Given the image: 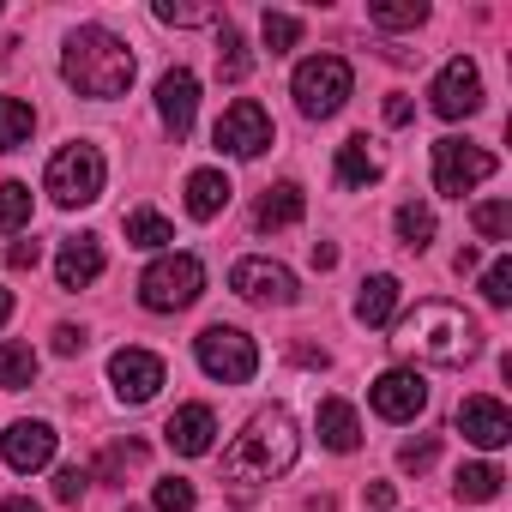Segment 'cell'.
<instances>
[{"label":"cell","mask_w":512,"mask_h":512,"mask_svg":"<svg viewBox=\"0 0 512 512\" xmlns=\"http://www.w3.org/2000/svg\"><path fill=\"white\" fill-rule=\"evenodd\" d=\"M296 452H302V434H296V416H290L284 404L253 410L247 428L223 446V482H235V488H260V482L284 476V470L296 464Z\"/></svg>","instance_id":"1"},{"label":"cell","mask_w":512,"mask_h":512,"mask_svg":"<svg viewBox=\"0 0 512 512\" xmlns=\"http://www.w3.org/2000/svg\"><path fill=\"white\" fill-rule=\"evenodd\" d=\"M392 350L410 362H434V368H464L482 350V326L452 308V302H416L398 326H392Z\"/></svg>","instance_id":"2"},{"label":"cell","mask_w":512,"mask_h":512,"mask_svg":"<svg viewBox=\"0 0 512 512\" xmlns=\"http://www.w3.org/2000/svg\"><path fill=\"white\" fill-rule=\"evenodd\" d=\"M133 73H139L133 49H127L115 31H103V25L73 31L67 49H61V79H67L79 97H97V103L127 97V91H133Z\"/></svg>","instance_id":"3"},{"label":"cell","mask_w":512,"mask_h":512,"mask_svg":"<svg viewBox=\"0 0 512 512\" xmlns=\"http://www.w3.org/2000/svg\"><path fill=\"white\" fill-rule=\"evenodd\" d=\"M103 181H109V163H103V151H97L91 139L61 145V151L49 157V169H43V193H49L55 205H67V211L103 199Z\"/></svg>","instance_id":"4"},{"label":"cell","mask_w":512,"mask_h":512,"mask_svg":"<svg viewBox=\"0 0 512 512\" xmlns=\"http://www.w3.org/2000/svg\"><path fill=\"white\" fill-rule=\"evenodd\" d=\"M350 91H356V73H350L344 55H308L296 67V79H290V97H296V109L308 121H332L350 103Z\"/></svg>","instance_id":"5"},{"label":"cell","mask_w":512,"mask_h":512,"mask_svg":"<svg viewBox=\"0 0 512 512\" xmlns=\"http://www.w3.org/2000/svg\"><path fill=\"white\" fill-rule=\"evenodd\" d=\"M199 290H205V266L193 253H163V260H151L145 278H139V302L151 314H181V308L199 302Z\"/></svg>","instance_id":"6"},{"label":"cell","mask_w":512,"mask_h":512,"mask_svg":"<svg viewBox=\"0 0 512 512\" xmlns=\"http://www.w3.org/2000/svg\"><path fill=\"white\" fill-rule=\"evenodd\" d=\"M193 356H199V368H205L211 380H223V386H247L253 374H260V350H253V338H247L241 326H205V332L193 338Z\"/></svg>","instance_id":"7"},{"label":"cell","mask_w":512,"mask_h":512,"mask_svg":"<svg viewBox=\"0 0 512 512\" xmlns=\"http://www.w3.org/2000/svg\"><path fill=\"white\" fill-rule=\"evenodd\" d=\"M494 169H500L494 151H482V145H470V139H434V193L464 199V193L482 187Z\"/></svg>","instance_id":"8"},{"label":"cell","mask_w":512,"mask_h":512,"mask_svg":"<svg viewBox=\"0 0 512 512\" xmlns=\"http://www.w3.org/2000/svg\"><path fill=\"white\" fill-rule=\"evenodd\" d=\"M272 139H278V127H272V115L253 97H235L217 115V127H211V145L229 151V157H260V151H272Z\"/></svg>","instance_id":"9"},{"label":"cell","mask_w":512,"mask_h":512,"mask_svg":"<svg viewBox=\"0 0 512 512\" xmlns=\"http://www.w3.org/2000/svg\"><path fill=\"white\" fill-rule=\"evenodd\" d=\"M428 109H434L440 121H464V115L482 109V73H476L470 55H452V61L434 73V85H428Z\"/></svg>","instance_id":"10"},{"label":"cell","mask_w":512,"mask_h":512,"mask_svg":"<svg viewBox=\"0 0 512 512\" xmlns=\"http://www.w3.org/2000/svg\"><path fill=\"white\" fill-rule=\"evenodd\" d=\"M229 290L241 302H260V308H290L296 302V272L278 260H235L229 266Z\"/></svg>","instance_id":"11"},{"label":"cell","mask_w":512,"mask_h":512,"mask_svg":"<svg viewBox=\"0 0 512 512\" xmlns=\"http://www.w3.org/2000/svg\"><path fill=\"white\" fill-rule=\"evenodd\" d=\"M163 380H169L163 356H151V350H139V344H127V350L109 356V386H115L121 404H151V398L163 392Z\"/></svg>","instance_id":"12"},{"label":"cell","mask_w":512,"mask_h":512,"mask_svg":"<svg viewBox=\"0 0 512 512\" xmlns=\"http://www.w3.org/2000/svg\"><path fill=\"white\" fill-rule=\"evenodd\" d=\"M368 404H374V416H386V422H416V416L428 410V380H422L416 368H386V374L368 386Z\"/></svg>","instance_id":"13"},{"label":"cell","mask_w":512,"mask_h":512,"mask_svg":"<svg viewBox=\"0 0 512 512\" xmlns=\"http://www.w3.org/2000/svg\"><path fill=\"white\" fill-rule=\"evenodd\" d=\"M458 434L470 440V446H482V452H500L506 440H512V416H506V404L500 398H464L458 404Z\"/></svg>","instance_id":"14"},{"label":"cell","mask_w":512,"mask_h":512,"mask_svg":"<svg viewBox=\"0 0 512 512\" xmlns=\"http://www.w3.org/2000/svg\"><path fill=\"white\" fill-rule=\"evenodd\" d=\"M0 458H7V470L31 476L55 458V428L49 422H13L7 434H0Z\"/></svg>","instance_id":"15"},{"label":"cell","mask_w":512,"mask_h":512,"mask_svg":"<svg viewBox=\"0 0 512 512\" xmlns=\"http://www.w3.org/2000/svg\"><path fill=\"white\" fill-rule=\"evenodd\" d=\"M157 115H163V127H169L175 139H187V127H193V115H199V79H193L187 67H169V73L157 79Z\"/></svg>","instance_id":"16"},{"label":"cell","mask_w":512,"mask_h":512,"mask_svg":"<svg viewBox=\"0 0 512 512\" xmlns=\"http://www.w3.org/2000/svg\"><path fill=\"white\" fill-rule=\"evenodd\" d=\"M163 440H169V452H181V458H205L211 440H217V416H211V404H181V410L163 422Z\"/></svg>","instance_id":"17"},{"label":"cell","mask_w":512,"mask_h":512,"mask_svg":"<svg viewBox=\"0 0 512 512\" xmlns=\"http://www.w3.org/2000/svg\"><path fill=\"white\" fill-rule=\"evenodd\" d=\"M55 278H61V290H91L103 278V241L97 235H67L61 253H55Z\"/></svg>","instance_id":"18"},{"label":"cell","mask_w":512,"mask_h":512,"mask_svg":"<svg viewBox=\"0 0 512 512\" xmlns=\"http://www.w3.org/2000/svg\"><path fill=\"white\" fill-rule=\"evenodd\" d=\"M314 428H320V446H326V452H356V446H362V416H356V404H344V398H320Z\"/></svg>","instance_id":"19"},{"label":"cell","mask_w":512,"mask_h":512,"mask_svg":"<svg viewBox=\"0 0 512 512\" xmlns=\"http://www.w3.org/2000/svg\"><path fill=\"white\" fill-rule=\"evenodd\" d=\"M229 199H235V187H229L223 169H193V175H187V217L211 223L217 211H229Z\"/></svg>","instance_id":"20"},{"label":"cell","mask_w":512,"mask_h":512,"mask_svg":"<svg viewBox=\"0 0 512 512\" xmlns=\"http://www.w3.org/2000/svg\"><path fill=\"white\" fill-rule=\"evenodd\" d=\"M332 175H338V187H344V193H362V187H374V181H380V157L368 151V139H344V145H338Z\"/></svg>","instance_id":"21"},{"label":"cell","mask_w":512,"mask_h":512,"mask_svg":"<svg viewBox=\"0 0 512 512\" xmlns=\"http://www.w3.org/2000/svg\"><path fill=\"white\" fill-rule=\"evenodd\" d=\"M392 314H398V278H392V272L362 278V290H356V320H362V326H392Z\"/></svg>","instance_id":"22"},{"label":"cell","mask_w":512,"mask_h":512,"mask_svg":"<svg viewBox=\"0 0 512 512\" xmlns=\"http://www.w3.org/2000/svg\"><path fill=\"white\" fill-rule=\"evenodd\" d=\"M302 211H308L302 187H296V181H278V187H266V199H260V211H253V223H260V229H296Z\"/></svg>","instance_id":"23"},{"label":"cell","mask_w":512,"mask_h":512,"mask_svg":"<svg viewBox=\"0 0 512 512\" xmlns=\"http://www.w3.org/2000/svg\"><path fill=\"white\" fill-rule=\"evenodd\" d=\"M500 488H506L500 464H464L458 482H452V494H458L464 506H488V500H500Z\"/></svg>","instance_id":"24"},{"label":"cell","mask_w":512,"mask_h":512,"mask_svg":"<svg viewBox=\"0 0 512 512\" xmlns=\"http://www.w3.org/2000/svg\"><path fill=\"white\" fill-rule=\"evenodd\" d=\"M247 73H253V55H247L241 31H235V25H217V79H223V85H241Z\"/></svg>","instance_id":"25"},{"label":"cell","mask_w":512,"mask_h":512,"mask_svg":"<svg viewBox=\"0 0 512 512\" xmlns=\"http://www.w3.org/2000/svg\"><path fill=\"white\" fill-rule=\"evenodd\" d=\"M37 133V109L25 97H0V151H19Z\"/></svg>","instance_id":"26"},{"label":"cell","mask_w":512,"mask_h":512,"mask_svg":"<svg viewBox=\"0 0 512 512\" xmlns=\"http://www.w3.org/2000/svg\"><path fill=\"white\" fill-rule=\"evenodd\" d=\"M392 229H398V241H404L410 253H422V247L434 241V211H428V205H416V199H404V205L392 211Z\"/></svg>","instance_id":"27"},{"label":"cell","mask_w":512,"mask_h":512,"mask_svg":"<svg viewBox=\"0 0 512 512\" xmlns=\"http://www.w3.org/2000/svg\"><path fill=\"white\" fill-rule=\"evenodd\" d=\"M368 25H380V31H416V25H428V7H422V0H374Z\"/></svg>","instance_id":"28"},{"label":"cell","mask_w":512,"mask_h":512,"mask_svg":"<svg viewBox=\"0 0 512 512\" xmlns=\"http://www.w3.org/2000/svg\"><path fill=\"white\" fill-rule=\"evenodd\" d=\"M127 241H133V247H169V241H175V223H169L163 211L139 205V211H127Z\"/></svg>","instance_id":"29"},{"label":"cell","mask_w":512,"mask_h":512,"mask_svg":"<svg viewBox=\"0 0 512 512\" xmlns=\"http://www.w3.org/2000/svg\"><path fill=\"white\" fill-rule=\"evenodd\" d=\"M37 380V350L31 344H0V392H19Z\"/></svg>","instance_id":"30"},{"label":"cell","mask_w":512,"mask_h":512,"mask_svg":"<svg viewBox=\"0 0 512 512\" xmlns=\"http://www.w3.org/2000/svg\"><path fill=\"white\" fill-rule=\"evenodd\" d=\"M470 223H476L482 241H512V205H506V199H482V205L470 211Z\"/></svg>","instance_id":"31"},{"label":"cell","mask_w":512,"mask_h":512,"mask_svg":"<svg viewBox=\"0 0 512 512\" xmlns=\"http://www.w3.org/2000/svg\"><path fill=\"white\" fill-rule=\"evenodd\" d=\"M260 37H266L272 55H290V49L302 43V19H296V13H266V19H260Z\"/></svg>","instance_id":"32"},{"label":"cell","mask_w":512,"mask_h":512,"mask_svg":"<svg viewBox=\"0 0 512 512\" xmlns=\"http://www.w3.org/2000/svg\"><path fill=\"white\" fill-rule=\"evenodd\" d=\"M145 464V440H121V446H109L103 458H97V476L103 482H121L127 470H139Z\"/></svg>","instance_id":"33"},{"label":"cell","mask_w":512,"mask_h":512,"mask_svg":"<svg viewBox=\"0 0 512 512\" xmlns=\"http://www.w3.org/2000/svg\"><path fill=\"white\" fill-rule=\"evenodd\" d=\"M25 223H31V187L0 181V229H25Z\"/></svg>","instance_id":"34"},{"label":"cell","mask_w":512,"mask_h":512,"mask_svg":"<svg viewBox=\"0 0 512 512\" xmlns=\"http://www.w3.org/2000/svg\"><path fill=\"white\" fill-rule=\"evenodd\" d=\"M151 500H157V512H193V506H199V494H193L187 476H163Z\"/></svg>","instance_id":"35"},{"label":"cell","mask_w":512,"mask_h":512,"mask_svg":"<svg viewBox=\"0 0 512 512\" xmlns=\"http://www.w3.org/2000/svg\"><path fill=\"white\" fill-rule=\"evenodd\" d=\"M482 302H488V308H506V302H512V260H494V266L482 272Z\"/></svg>","instance_id":"36"},{"label":"cell","mask_w":512,"mask_h":512,"mask_svg":"<svg viewBox=\"0 0 512 512\" xmlns=\"http://www.w3.org/2000/svg\"><path fill=\"white\" fill-rule=\"evenodd\" d=\"M85 488H91V470H79V464H61V470H55V500H61V506H79Z\"/></svg>","instance_id":"37"},{"label":"cell","mask_w":512,"mask_h":512,"mask_svg":"<svg viewBox=\"0 0 512 512\" xmlns=\"http://www.w3.org/2000/svg\"><path fill=\"white\" fill-rule=\"evenodd\" d=\"M434 452H440V440H434V434H422V440H404V446H398V464H404V470H428V464H434Z\"/></svg>","instance_id":"38"},{"label":"cell","mask_w":512,"mask_h":512,"mask_svg":"<svg viewBox=\"0 0 512 512\" xmlns=\"http://www.w3.org/2000/svg\"><path fill=\"white\" fill-rule=\"evenodd\" d=\"M157 19H163V25H217V13H211V7H175V0H163Z\"/></svg>","instance_id":"39"},{"label":"cell","mask_w":512,"mask_h":512,"mask_svg":"<svg viewBox=\"0 0 512 512\" xmlns=\"http://www.w3.org/2000/svg\"><path fill=\"white\" fill-rule=\"evenodd\" d=\"M37 260H43V241H13L7 247V266L13 272H37Z\"/></svg>","instance_id":"40"},{"label":"cell","mask_w":512,"mask_h":512,"mask_svg":"<svg viewBox=\"0 0 512 512\" xmlns=\"http://www.w3.org/2000/svg\"><path fill=\"white\" fill-rule=\"evenodd\" d=\"M85 344H91V338H85L79 326H55V350H61V356H79Z\"/></svg>","instance_id":"41"},{"label":"cell","mask_w":512,"mask_h":512,"mask_svg":"<svg viewBox=\"0 0 512 512\" xmlns=\"http://www.w3.org/2000/svg\"><path fill=\"white\" fill-rule=\"evenodd\" d=\"M362 500H368L374 512H392V506H398V488H392V482H374V488H368Z\"/></svg>","instance_id":"42"},{"label":"cell","mask_w":512,"mask_h":512,"mask_svg":"<svg viewBox=\"0 0 512 512\" xmlns=\"http://www.w3.org/2000/svg\"><path fill=\"white\" fill-rule=\"evenodd\" d=\"M410 115H416V109H410V97H386V121H392V127H404Z\"/></svg>","instance_id":"43"},{"label":"cell","mask_w":512,"mask_h":512,"mask_svg":"<svg viewBox=\"0 0 512 512\" xmlns=\"http://www.w3.org/2000/svg\"><path fill=\"white\" fill-rule=\"evenodd\" d=\"M290 356H296V362H302V368H326V350H314V344H296V350H290Z\"/></svg>","instance_id":"44"},{"label":"cell","mask_w":512,"mask_h":512,"mask_svg":"<svg viewBox=\"0 0 512 512\" xmlns=\"http://www.w3.org/2000/svg\"><path fill=\"white\" fill-rule=\"evenodd\" d=\"M314 266H320V272L338 266V247H332V241H314Z\"/></svg>","instance_id":"45"},{"label":"cell","mask_w":512,"mask_h":512,"mask_svg":"<svg viewBox=\"0 0 512 512\" xmlns=\"http://www.w3.org/2000/svg\"><path fill=\"white\" fill-rule=\"evenodd\" d=\"M0 512H43L31 494H7V500H0Z\"/></svg>","instance_id":"46"},{"label":"cell","mask_w":512,"mask_h":512,"mask_svg":"<svg viewBox=\"0 0 512 512\" xmlns=\"http://www.w3.org/2000/svg\"><path fill=\"white\" fill-rule=\"evenodd\" d=\"M452 266H458V278L476 272V266H482V260H476V247H458V260H452Z\"/></svg>","instance_id":"47"},{"label":"cell","mask_w":512,"mask_h":512,"mask_svg":"<svg viewBox=\"0 0 512 512\" xmlns=\"http://www.w3.org/2000/svg\"><path fill=\"white\" fill-rule=\"evenodd\" d=\"M7 320H13V290L0 284V326H7Z\"/></svg>","instance_id":"48"},{"label":"cell","mask_w":512,"mask_h":512,"mask_svg":"<svg viewBox=\"0 0 512 512\" xmlns=\"http://www.w3.org/2000/svg\"><path fill=\"white\" fill-rule=\"evenodd\" d=\"M13 49H19L13 37H0V67H7V61H13Z\"/></svg>","instance_id":"49"}]
</instances>
